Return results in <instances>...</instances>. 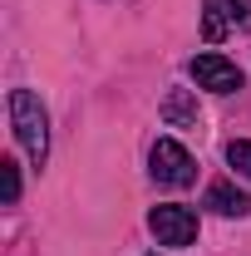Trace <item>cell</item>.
<instances>
[{"label":"cell","mask_w":251,"mask_h":256,"mask_svg":"<svg viewBox=\"0 0 251 256\" xmlns=\"http://www.w3.org/2000/svg\"><path fill=\"white\" fill-rule=\"evenodd\" d=\"M10 124H15V138L30 153V162L44 168V158H50V118H44V104L30 89H10Z\"/></svg>","instance_id":"obj_1"},{"label":"cell","mask_w":251,"mask_h":256,"mask_svg":"<svg viewBox=\"0 0 251 256\" xmlns=\"http://www.w3.org/2000/svg\"><path fill=\"white\" fill-rule=\"evenodd\" d=\"M148 226L162 246H192L197 242V212L182 207V202H158L148 212Z\"/></svg>","instance_id":"obj_2"},{"label":"cell","mask_w":251,"mask_h":256,"mask_svg":"<svg viewBox=\"0 0 251 256\" xmlns=\"http://www.w3.org/2000/svg\"><path fill=\"white\" fill-rule=\"evenodd\" d=\"M148 162H153V178L162 182V188H188L192 178H197V162H192V153L178 143V138H158Z\"/></svg>","instance_id":"obj_3"},{"label":"cell","mask_w":251,"mask_h":256,"mask_svg":"<svg viewBox=\"0 0 251 256\" xmlns=\"http://www.w3.org/2000/svg\"><path fill=\"white\" fill-rule=\"evenodd\" d=\"M232 30H251V0H202V34L217 44Z\"/></svg>","instance_id":"obj_4"},{"label":"cell","mask_w":251,"mask_h":256,"mask_svg":"<svg viewBox=\"0 0 251 256\" xmlns=\"http://www.w3.org/2000/svg\"><path fill=\"white\" fill-rule=\"evenodd\" d=\"M188 74L197 79V89H212V94H236L246 79H242V69L226 60V54H197L188 64Z\"/></svg>","instance_id":"obj_5"},{"label":"cell","mask_w":251,"mask_h":256,"mask_svg":"<svg viewBox=\"0 0 251 256\" xmlns=\"http://www.w3.org/2000/svg\"><path fill=\"white\" fill-rule=\"evenodd\" d=\"M158 114H162L168 128H197L202 124V108H197L192 89H168V98L158 104Z\"/></svg>","instance_id":"obj_6"},{"label":"cell","mask_w":251,"mask_h":256,"mask_svg":"<svg viewBox=\"0 0 251 256\" xmlns=\"http://www.w3.org/2000/svg\"><path fill=\"white\" fill-rule=\"evenodd\" d=\"M207 207L222 212V217H246V212H251V197L236 188V182H226V178H222V182L207 188Z\"/></svg>","instance_id":"obj_7"},{"label":"cell","mask_w":251,"mask_h":256,"mask_svg":"<svg viewBox=\"0 0 251 256\" xmlns=\"http://www.w3.org/2000/svg\"><path fill=\"white\" fill-rule=\"evenodd\" d=\"M226 162L251 182V138H232V143H226Z\"/></svg>","instance_id":"obj_8"},{"label":"cell","mask_w":251,"mask_h":256,"mask_svg":"<svg viewBox=\"0 0 251 256\" xmlns=\"http://www.w3.org/2000/svg\"><path fill=\"white\" fill-rule=\"evenodd\" d=\"M0 192H5V202H20V168H15V158H0Z\"/></svg>","instance_id":"obj_9"}]
</instances>
